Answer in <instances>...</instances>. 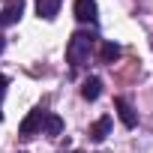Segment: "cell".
Instances as JSON below:
<instances>
[{
  "label": "cell",
  "mask_w": 153,
  "mask_h": 153,
  "mask_svg": "<svg viewBox=\"0 0 153 153\" xmlns=\"http://www.w3.org/2000/svg\"><path fill=\"white\" fill-rule=\"evenodd\" d=\"M93 48H96V36H93V33H84V30L72 33V39L66 42V60L72 63V69L84 66V63L90 60Z\"/></svg>",
  "instance_id": "obj_1"
},
{
  "label": "cell",
  "mask_w": 153,
  "mask_h": 153,
  "mask_svg": "<svg viewBox=\"0 0 153 153\" xmlns=\"http://www.w3.org/2000/svg\"><path fill=\"white\" fill-rule=\"evenodd\" d=\"M45 114H48V111H42V108H33V111H30V114L21 120V129H18V132H21L24 138H33V135H39V132H42V123H45Z\"/></svg>",
  "instance_id": "obj_2"
},
{
  "label": "cell",
  "mask_w": 153,
  "mask_h": 153,
  "mask_svg": "<svg viewBox=\"0 0 153 153\" xmlns=\"http://www.w3.org/2000/svg\"><path fill=\"white\" fill-rule=\"evenodd\" d=\"M72 12H75V18L81 24H93L96 21V0H75Z\"/></svg>",
  "instance_id": "obj_3"
},
{
  "label": "cell",
  "mask_w": 153,
  "mask_h": 153,
  "mask_svg": "<svg viewBox=\"0 0 153 153\" xmlns=\"http://www.w3.org/2000/svg\"><path fill=\"white\" fill-rule=\"evenodd\" d=\"M114 108H117V117H120V123L126 126V129H135V123H138V114H135V108L123 99V96H117L114 99Z\"/></svg>",
  "instance_id": "obj_4"
},
{
  "label": "cell",
  "mask_w": 153,
  "mask_h": 153,
  "mask_svg": "<svg viewBox=\"0 0 153 153\" xmlns=\"http://www.w3.org/2000/svg\"><path fill=\"white\" fill-rule=\"evenodd\" d=\"M21 12H24V0H9L0 12V24H15L21 18Z\"/></svg>",
  "instance_id": "obj_5"
},
{
  "label": "cell",
  "mask_w": 153,
  "mask_h": 153,
  "mask_svg": "<svg viewBox=\"0 0 153 153\" xmlns=\"http://www.w3.org/2000/svg\"><path fill=\"white\" fill-rule=\"evenodd\" d=\"M60 3H63V0H36V15L45 18V21H51V18H57Z\"/></svg>",
  "instance_id": "obj_6"
},
{
  "label": "cell",
  "mask_w": 153,
  "mask_h": 153,
  "mask_svg": "<svg viewBox=\"0 0 153 153\" xmlns=\"http://www.w3.org/2000/svg\"><path fill=\"white\" fill-rule=\"evenodd\" d=\"M108 132H111V117H99L93 126H90V141H105L108 138Z\"/></svg>",
  "instance_id": "obj_7"
},
{
  "label": "cell",
  "mask_w": 153,
  "mask_h": 153,
  "mask_svg": "<svg viewBox=\"0 0 153 153\" xmlns=\"http://www.w3.org/2000/svg\"><path fill=\"white\" fill-rule=\"evenodd\" d=\"M99 93H102V81H99V78H87V81L81 84V96H84L87 102L99 99Z\"/></svg>",
  "instance_id": "obj_8"
},
{
  "label": "cell",
  "mask_w": 153,
  "mask_h": 153,
  "mask_svg": "<svg viewBox=\"0 0 153 153\" xmlns=\"http://www.w3.org/2000/svg\"><path fill=\"white\" fill-rule=\"evenodd\" d=\"M42 132H45V135H51V138H57V135L63 132V120H60L57 114H45V123H42Z\"/></svg>",
  "instance_id": "obj_9"
},
{
  "label": "cell",
  "mask_w": 153,
  "mask_h": 153,
  "mask_svg": "<svg viewBox=\"0 0 153 153\" xmlns=\"http://www.w3.org/2000/svg\"><path fill=\"white\" fill-rule=\"evenodd\" d=\"M99 57H102V63H114V60L120 57V45H117V42H105V45L99 48Z\"/></svg>",
  "instance_id": "obj_10"
},
{
  "label": "cell",
  "mask_w": 153,
  "mask_h": 153,
  "mask_svg": "<svg viewBox=\"0 0 153 153\" xmlns=\"http://www.w3.org/2000/svg\"><path fill=\"white\" fill-rule=\"evenodd\" d=\"M6 84H9V78H6V75H0V93L6 90Z\"/></svg>",
  "instance_id": "obj_11"
},
{
  "label": "cell",
  "mask_w": 153,
  "mask_h": 153,
  "mask_svg": "<svg viewBox=\"0 0 153 153\" xmlns=\"http://www.w3.org/2000/svg\"><path fill=\"white\" fill-rule=\"evenodd\" d=\"M3 48H6V39H3V36H0V51H3Z\"/></svg>",
  "instance_id": "obj_12"
},
{
  "label": "cell",
  "mask_w": 153,
  "mask_h": 153,
  "mask_svg": "<svg viewBox=\"0 0 153 153\" xmlns=\"http://www.w3.org/2000/svg\"><path fill=\"white\" fill-rule=\"evenodd\" d=\"M0 120H3V111H0Z\"/></svg>",
  "instance_id": "obj_13"
},
{
  "label": "cell",
  "mask_w": 153,
  "mask_h": 153,
  "mask_svg": "<svg viewBox=\"0 0 153 153\" xmlns=\"http://www.w3.org/2000/svg\"><path fill=\"white\" fill-rule=\"evenodd\" d=\"M0 27H3V24H0Z\"/></svg>",
  "instance_id": "obj_14"
}]
</instances>
